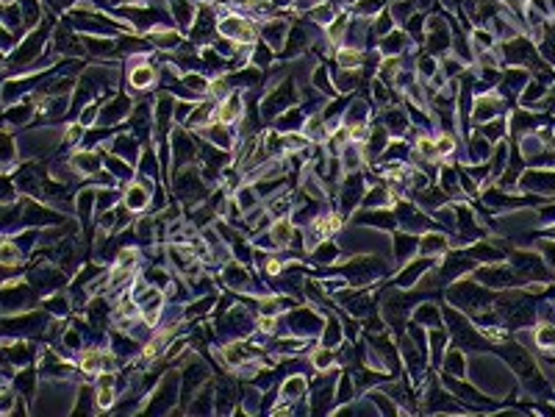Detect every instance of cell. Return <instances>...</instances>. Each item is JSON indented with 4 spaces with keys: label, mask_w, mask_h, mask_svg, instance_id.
I'll use <instances>...</instances> for the list:
<instances>
[{
    "label": "cell",
    "mask_w": 555,
    "mask_h": 417,
    "mask_svg": "<svg viewBox=\"0 0 555 417\" xmlns=\"http://www.w3.org/2000/svg\"><path fill=\"white\" fill-rule=\"evenodd\" d=\"M539 345L541 348H550V345H555V328L552 325H541L539 328Z\"/></svg>",
    "instance_id": "2e32d148"
},
{
    "label": "cell",
    "mask_w": 555,
    "mask_h": 417,
    "mask_svg": "<svg viewBox=\"0 0 555 417\" xmlns=\"http://www.w3.org/2000/svg\"><path fill=\"white\" fill-rule=\"evenodd\" d=\"M81 367H84V373L106 370V353H100V351H89V353H84V359H81Z\"/></svg>",
    "instance_id": "8992f818"
},
{
    "label": "cell",
    "mask_w": 555,
    "mask_h": 417,
    "mask_svg": "<svg viewBox=\"0 0 555 417\" xmlns=\"http://www.w3.org/2000/svg\"><path fill=\"white\" fill-rule=\"evenodd\" d=\"M303 392H305V381L297 378V375H294V378H289V381L283 384V398H286V401H294L297 395H303Z\"/></svg>",
    "instance_id": "7c38bea8"
},
{
    "label": "cell",
    "mask_w": 555,
    "mask_h": 417,
    "mask_svg": "<svg viewBox=\"0 0 555 417\" xmlns=\"http://www.w3.org/2000/svg\"><path fill=\"white\" fill-rule=\"evenodd\" d=\"M156 84V67L150 64H139L131 70V86L133 89H147V86Z\"/></svg>",
    "instance_id": "277c9868"
},
{
    "label": "cell",
    "mask_w": 555,
    "mask_h": 417,
    "mask_svg": "<svg viewBox=\"0 0 555 417\" xmlns=\"http://www.w3.org/2000/svg\"><path fill=\"white\" fill-rule=\"evenodd\" d=\"M403 42H406V39H403L400 33H394V37L386 42V47H389V50H397V47H403Z\"/></svg>",
    "instance_id": "83f0119b"
},
{
    "label": "cell",
    "mask_w": 555,
    "mask_h": 417,
    "mask_svg": "<svg viewBox=\"0 0 555 417\" xmlns=\"http://www.w3.org/2000/svg\"><path fill=\"white\" fill-rule=\"evenodd\" d=\"M0 262H3V267H14V264L23 262V253L17 250L14 242H3V245H0Z\"/></svg>",
    "instance_id": "ba28073f"
},
{
    "label": "cell",
    "mask_w": 555,
    "mask_h": 417,
    "mask_svg": "<svg viewBox=\"0 0 555 417\" xmlns=\"http://www.w3.org/2000/svg\"><path fill=\"white\" fill-rule=\"evenodd\" d=\"M111 403H114V381L106 375V378L100 381V389H98V406L100 409H108Z\"/></svg>",
    "instance_id": "9c48e42d"
},
{
    "label": "cell",
    "mask_w": 555,
    "mask_h": 417,
    "mask_svg": "<svg viewBox=\"0 0 555 417\" xmlns=\"http://www.w3.org/2000/svg\"><path fill=\"white\" fill-rule=\"evenodd\" d=\"M436 148H438V153H444V156H447V153H453V148H455L453 136H447V134H444V136H438V139H436Z\"/></svg>",
    "instance_id": "7402d4cb"
},
{
    "label": "cell",
    "mask_w": 555,
    "mask_h": 417,
    "mask_svg": "<svg viewBox=\"0 0 555 417\" xmlns=\"http://www.w3.org/2000/svg\"><path fill=\"white\" fill-rule=\"evenodd\" d=\"M419 153L425 156V159H436V156H438L436 142H433V139H428V136H422V139H419Z\"/></svg>",
    "instance_id": "ac0fdd59"
},
{
    "label": "cell",
    "mask_w": 555,
    "mask_h": 417,
    "mask_svg": "<svg viewBox=\"0 0 555 417\" xmlns=\"http://www.w3.org/2000/svg\"><path fill=\"white\" fill-rule=\"evenodd\" d=\"M336 61H339V67H345V70H353V67L361 64V53L353 50V47H341Z\"/></svg>",
    "instance_id": "8fae6325"
},
{
    "label": "cell",
    "mask_w": 555,
    "mask_h": 417,
    "mask_svg": "<svg viewBox=\"0 0 555 417\" xmlns=\"http://www.w3.org/2000/svg\"><path fill=\"white\" fill-rule=\"evenodd\" d=\"M494 108H497V103L494 100H477V120H486V117H491L494 114Z\"/></svg>",
    "instance_id": "d6986e66"
},
{
    "label": "cell",
    "mask_w": 555,
    "mask_h": 417,
    "mask_svg": "<svg viewBox=\"0 0 555 417\" xmlns=\"http://www.w3.org/2000/svg\"><path fill=\"white\" fill-rule=\"evenodd\" d=\"M219 31H222V37H231V39H236V42H250V39L256 37L250 20H242V17H225L222 23H219Z\"/></svg>",
    "instance_id": "6da1fadb"
},
{
    "label": "cell",
    "mask_w": 555,
    "mask_h": 417,
    "mask_svg": "<svg viewBox=\"0 0 555 417\" xmlns=\"http://www.w3.org/2000/svg\"><path fill=\"white\" fill-rule=\"evenodd\" d=\"M225 361H228V365H242V361H244V351H242V345H231V348H225Z\"/></svg>",
    "instance_id": "e0dca14e"
},
{
    "label": "cell",
    "mask_w": 555,
    "mask_h": 417,
    "mask_svg": "<svg viewBox=\"0 0 555 417\" xmlns=\"http://www.w3.org/2000/svg\"><path fill=\"white\" fill-rule=\"evenodd\" d=\"M444 248H447L444 237L430 234V237H425V239H422V253H438V250H444Z\"/></svg>",
    "instance_id": "4fadbf2b"
},
{
    "label": "cell",
    "mask_w": 555,
    "mask_h": 417,
    "mask_svg": "<svg viewBox=\"0 0 555 417\" xmlns=\"http://www.w3.org/2000/svg\"><path fill=\"white\" fill-rule=\"evenodd\" d=\"M147 325H156V320L161 317V292H147L145 295V309H142Z\"/></svg>",
    "instance_id": "5b68a950"
},
{
    "label": "cell",
    "mask_w": 555,
    "mask_h": 417,
    "mask_svg": "<svg viewBox=\"0 0 555 417\" xmlns=\"http://www.w3.org/2000/svg\"><path fill=\"white\" fill-rule=\"evenodd\" d=\"M339 225H341V220L336 214H325V217L314 220V231H317V237H328V234H333V231H339Z\"/></svg>",
    "instance_id": "52a82bcc"
},
{
    "label": "cell",
    "mask_w": 555,
    "mask_h": 417,
    "mask_svg": "<svg viewBox=\"0 0 555 417\" xmlns=\"http://www.w3.org/2000/svg\"><path fill=\"white\" fill-rule=\"evenodd\" d=\"M264 267H266V273H270V276H278V273H280V262H278V259H270Z\"/></svg>",
    "instance_id": "4316f807"
},
{
    "label": "cell",
    "mask_w": 555,
    "mask_h": 417,
    "mask_svg": "<svg viewBox=\"0 0 555 417\" xmlns=\"http://www.w3.org/2000/svg\"><path fill=\"white\" fill-rule=\"evenodd\" d=\"M258 328H261V331H275V320H272V317H266V314H264V317L258 320Z\"/></svg>",
    "instance_id": "484cf974"
},
{
    "label": "cell",
    "mask_w": 555,
    "mask_h": 417,
    "mask_svg": "<svg viewBox=\"0 0 555 417\" xmlns=\"http://www.w3.org/2000/svg\"><path fill=\"white\" fill-rule=\"evenodd\" d=\"M236 3H244V0H236Z\"/></svg>",
    "instance_id": "f546056e"
},
{
    "label": "cell",
    "mask_w": 555,
    "mask_h": 417,
    "mask_svg": "<svg viewBox=\"0 0 555 417\" xmlns=\"http://www.w3.org/2000/svg\"><path fill=\"white\" fill-rule=\"evenodd\" d=\"M147 201H150V195H147V187L145 184H131L128 187V192H125V206L131 209V211H142L147 206Z\"/></svg>",
    "instance_id": "3957f363"
},
{
    "label": "cell",
    "mask_w": 555,
    "mask_h": 417,
    "mask_svg": "<svg viewBox=\"0 0 555 417\" xmlns=\"http://www.w3.org/2000/svg\"><path fill=\"white\" fill-rule=\"evenodd\" d=\"M367 203H369V206H386V203H389L386 189H372V192H369V197H367Z\"/></svg>",
    "instance_id": "ffe728a7"
},
{
    "label": "cell",
    "mask_w": 555,
    "mask_h": 417,
    "mask_svg": "<svg viewBox=\"0 0 555 417\" xmlns=\"http://www.w3.org/2000/svg\"><path fill=\"white\" fill-rule=\"evenodd\" d=\"M75 167L84 170V173H92V170H98V159L89 156V153H78L75 156Z\"/></svg>",
    "instance_id": "9a60e30c"
},
{
    "label": "cell",
    "mask_w": 555,
    "mask_h": 417,
    "mask_svg": "<svg viewBox=\"0 0 555 417\" xmlns=\"http://www.w3.org/2000/svg\"><path fill=\"white\" fill-rule=\"evenodd\" d=\"M208 89H211V95H214V98H228V95H231L228 81H211Z\"/></svg>",
    "instance_id": "44dd1931"
},
{
    "label": "cell",
    "mask_w": 555,
    "mask_h": 417,
    "mask_svg": "<svg viewBox=\"0 0 555 417\" xmlns=\"http://www.w3.org/2000/svg\"><path fill=\"white\" fill-rule=\"evenodd\" d=\"M270 237H272V242H275V245H289V237H292L289 220H278L275 225H272Z\"/></svg>",
    "instance_id": "30bf717a"
},
{
    "label": "cell",
    "mask_w": 555,
    "mask_h": 417,
    "mask_svg": "<svg viewBox=\"0 0 555 417\" xmlns=\"http://www.w3.org/2000/svg\"><path fill=\"white\" fill-rule=\"evenodd\" d=\"M345 25H347V20H345V17H339L336 23L331 25V39H339V37H341V31H345Z\"/></svg>",
    "instance_id": "d4e9b609"
},
{
    "label": "cell",
    "mask_w": 555,
    "mask_h": 417,
    "mask_svg": "<svg viewBox=\"0 0 555 417\" xmlns=\"http://www.w3.org/2000/svg\"><path fill=\"white\" fill-rule=\"evenodd\" d=\"M133 259H136V250H131V248H128V250H122V253L117 256V264H122V267H128V264H131Z\"/></svg>",
    "instance_id": "cb8c5ba5"
},
{
    "label": "cell",
    "mask_w": 555,
    "mask_h": 417,
    "mask_svg": "<svg viewBox=\"0 0 555 417\" xmlns=\"http://www.w3.org/2000/svg\"><path fill=\"white\" fill-rule=\"evenodd\" d=\"M305 131H308V136H311V139H322V122L319 120H311L305 125Z\"/></svg>",
    "instance_id": "603a6c76"
},
{
    "label": "cell",
    "mask_w": 555,
    "mask_h": 417,
    "mask_svg": "<svg viewBox=\"0 0 555 417\" xmlns=\"http://www.w3.org/2000/svg\"><path fill=\"white\" fill-rule=\"evenodd\" d=\"M239 114H242V100H239V95H228L225 98V103L219 106V112L214 114L217 122H222V125H228V122H236Z\"/></svg>",
    "instance_id": "7a4b0ae2"
},
{
    "label": "cell",
    "mask_w": 555,
    "mask_h": 417,
    "mask_svg": "<svg viewBox=\"0 0 555 417\" xmlns=\"http://www.w3.org/2000/svg\"><path fill=\"white\" fill-rule=\"evenodd\" d=\"M311 361H314V367L317 370H328V367H333V353L328 351V348H322V351H317L311 356Z\"/></svg>",
    "instance_id": "5bb4252c"
},
{
    "label": "cell",
    "mask_w": 555,
    "mask_h": 417,
    "mask_svg": "<svg viewBox=\"0 0 555 417\" xmlns=\"http://www.w3.org/2000/svg\"><path fill=\"white\" fill-rule=\"evenodd\" d=\"M81 136V125H72L70 131H67V142H75Z\"/></svg>",
    "instance_id": "f1b7e54d"
}]
</instances>
